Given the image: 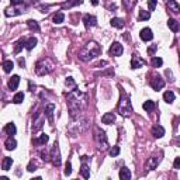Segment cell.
I'll use <instances>...</instances> for the list:
<instances>
[{
	"label": "cell",
	"instance_id": "cell-1",
	"mask_svg": "<svg viewBox=\"0 0 180 180\" xmlns=\"http://www.w3.org/2000/svg\"><path fill=\"white\" fill-rule=\"evenodd\" d=\"M100 52H101V48L99 47V44L97 42H94V41H92V42H89L86 45V47L83 48V49L80 51V59L82 61H90V59H93V58H96V57H99L100 55Z\"/></svg>",
	"mask_w": 180,
	"mask_h": 180
},
{
	"label": "cell",
	"instance_id": "cell-2",
	"mask_svg": "<svg viewBox=\"0 0 180 180\" xmlns=\"http://www.w3.org/2000/svg\"><path fill=\"white\" fill-rule=\"evenodd\" d=\"M118 111H120L121 115H125V117H130L131 113H132V106H131V101L128 99V96H121V100L120 104H118Z\"/></svg>",
	"mask_w": 180,
	"mask_h": 180
},
{
	"label": "cell",
	"instance_id": "cell-3",
	"mask_svg": "<svg viewBox=\"0 0 180 180\" xmlns=\"http://www.w3.org/2000/svg\"><path fill=\"white\" fill-rule=\"evenodd\" d=\"M51 158H52V162L55 166H59L61 165V154H59V148H58V143L55 142V145H53L52 148V155H51Z\"/></svg>",
	"mask_w": 180,
	"mask_h": 180
},
{
	"label": "cell",
	"instance_id": "cell-4",
	"mask_svg": "<svg viewBox=\"0 0 180 180\" xmlns=\"http://www.w3.org/2000/svg\"><path fill=\"white\" fill-rule=\"evenodd\" d=\"M123 51H124V48H123V45L121 44H118V42H114L113 45L110 47V55L111 57H120L121 53H123Z\"/></svg>",
	"mask_w": 180,
	"mask_h": 180
},
{
	"label": "cell",
	"instance_id": "cell-5",
	"mask_svg": "<svg viewBox=\"0 0 180 180\" xmlns=\"http://www.w3.org/2000/svg\"><path fill=\"white\" fill-rule=\"evenodd\" d=\"M151 86H152V89L154 90H160L165 87V80L162 79V77L159 76H155L154 79L151 80Z\"/></svg>",
	"mask_w": 180,
	"mask_h": 180
},
{
	"label": "cell",
	"instance_id": "cell-6",
	"mask_svg": "<svg viewBox=\"0 0 180 180\" xmlns=\"http://www.w3.org/2000/svg\"><path fill=\"white\" fill-rule=\"evenodd\" d=\"M143 64H145V61L141 59L138 55H134L132 59H131V68L132 69H139V68L143 66Z\"/></svg>",
	"mask_w": 180,
	"mask_h": 180
},
{
	"label": "cell",
	"instance_id": "cell-7",
	"mask_svg": "<svg viewBox=\"0 0 180 180\" xmlns=\"http://www.w3.org/2000/svg\"><path fill=\"white\" fill-rule=\"evenodd\" d=\"M83 23L84 25L89 28V27H94L97 24V18L94 16H90V14H84L83 16Z\"/></svg>",
	"mask_w": 180,
	"mask_h": 180
},
{
	"label": "cell",
	"instance_id": "cell-8",
	"mask_svg": "<svg viewBox=\"0 0 180 180\" xmlns=\"http://www.w3.org/2000/svg\"><path fill=\"white\" fill-rule=\"evenodd\" d=\"M139 37L142 41H151L154 38V34H152V30H151V28H142Z\"/></svg>",
	"mask_w": 180,
	"mask_h": 180
},
{
	"label": "cell",
	"instance_id": "cell-9",
	"mask_svg": "<svg viewBox=\"0 0 180 180\" xmlns=\"http://www.w3.org/2000/svg\"><path fill=\"white\" fill-rule=\"evenodd\" d=\"M152 135H154L155 138H162L165 135V128L162 127V125H154L152 127Z\"/></svg>",
	"mask_w": 180,
	"mask_h": 180
},
{
	"label": "cell",
	"instance_id": "cell-10",
	"mask_svg": "<svg viewBox=\"0 0 180 180\" xmlns=\"http://www.w3.org/2000/svg\"><path fill=\"white\" fill-rule=\"evenodd\" d=\"M18 83H20V76H17V75L11 76V79L9 80V87H10V90H16L17 87H18Z\"/></svg>",
	"mask_w": 180,
	"mask_h": 180
},
{
	"label": "cell",
	"instance_id": "cell-11",
	"mask_svg": "<svg viewBox=\"0 0 180 180\" xmlns=\"http://www.w3.org/2000/svg\"><path fill=\"white\" fill-rule=\"evenodd\" d=\"M115 121V115L113 113H106L101 117V123L103 124H113Z\"/></svg>",
	"mask_w": 180,
	"mask_h": 180
},
{
	"label": "cell",
	"instance_id": "cell-12",
	"mask_svg": "<svg viewBox=\"0 0 180 180\" xmlns=\"http://www.w3.org/2000/svg\"><path fill=\"white\" fill-rule=\"evenodd\" d=\"M53 110H55V106L53 104H48L47 108H45V115L48 117V120H49V123H53Z\"/></svg>",
	"mask_w": 180,
	"mask_h": 180
},
{
	"label": "cell",
	"instance_id": "cell-13",
	"mask_svg": "<svg viewBox=\"0 0 180 180\" xmlns=\"http://www.w3.org/2000/svg\"><path fill=\"white\" fill-rule=\"evenodd\" d=\"M167 25H169V28L173 31V33H177V31L180 30V24L177 23L176 20H173V18H169V20H167Z\"/></svg>",
	"mask_w": 180,
	"mask_h": 180
},
{
	"label": "cell",
	"instance_id": "cell-14",
	"mask_svg": "<svg viewBox=\"0 0 180 180\" xmlns=\"http://www.w3.org/2000/svg\"><path fill=\"white\" fill-rule=\"evenodd\" d=\"M120 180H131V172L127 167H123L120 170Z\"/></svg>",
	"mask_w": 180,
	"mask_h": 180
},
{
	"label": "cell",
	"instance_id": "cell-15",
	"mask_svg": "<svg viewBox=\"0 0 180 180\" xmlns=\"http://www.w3.org/2000/svg\"><path fill=\"white\" fill-rule=\"evenodd\" d=\"M4 145H6V149L13 151V149H16L17 142H16V139H14V138H11V137H10V138H7V139H6Z\"/></svg>",
	"mask_w": 180,
	"mask_h": 180
},
{
	"label": "cell",
	"instance_id": "cell-16",
	"mask_svg": "<svg viewBox=\"0 0 180 180\" xmlns=\"http://www.w3.org/2000/svg\"><path fill=\"white\" fill-rule=\"evenodd\" d=\"M110 24L113 27H115V28H123L124 27V20L123 18H118V17H114V18H111Z\"/></svg>",
	"mask_w": 180,
	"mask_h": 180
},
{
	"label": "cell",
	"instance_id": "cell-17",
	"mask_svg": "<svg viewBox=\"0 0 180 180\" xmlns=\"http://www.w3.org/2000/svg\"><path fill=\"white\" fill-rule=\"evenodd\" d=\"M167 7H169V10L173 11V13H180V6L176 2H173V0H170L169 3H167Z\"/></svg>",
	"mask_w": 180,
	"mask_h": 180
},
{
	"label": "cell",
	"instance_id": "cell-18",
	"mask_svg": "<svg viewBox=\"0 0 180 180\" xmlns=\"http://www.w3.org/2000/svg\"><path fill=\"white\" fill-rule=\"evenodd\" d=\"M11 165H13V159H11V158H4L3 162H2V169L9 170L11 167Z\"/></svg>",
	"mask_w": 180,
	"mask_h": 180
},
{
	"label": "cell",
	"instance_id": "cell-19",
	"mask_svg": "<svg viewBox=\"0 0 180 180\" xmlns=\"http://www.w3.org/2000/svg\"><path fill=\"white\" fill-rule=\"evenodd\" d=\"M80 174L83 176V179H89L90 177V169L87 165H82V167H80Z\"/></svg>",
	"mask_w": 180,
	"mask_h": 180
},
{
	"label": "cell",
	"instance_id": "cell-20",
	"mask_svg": "<svg viewBox=\"0 0 180 180\" xmlns=\"http://www.w3.org/2000/svg\"><path fill=\"white\" fill-rule=\"evenodd\" d=\"M163 99H165L166 103H173L174 101V93L173 92H170V90H167V92H165Z\"/></svg>",
	"mask_w": 180,
	"mask_h": 180
},
{
	"label": "cell",
	"instance_id": "cell-21",
	"mask_svg": "<svg viewBox=\"0 0 180 180\" xmlns=\"http://www.w3.org/2000/svg\"><path fill=\"white\" fill-rule=\"evenodd\" d=\"M13 68H14V64L11 61H4L3 62V70L6 73H10L11 70H13Z\"/></svg>",
	"mask_w": 180,
	"mask_h": 180
},
{
	"label": "cell",
	"instance_id": "cell-22",
	"mask_svg": "<svg viewBox=\"0 0 180 180\" xmlns=\"http://www.w3.org/2000/svg\"><path fill=\"white\" fill-rule=\"evenodd\" d=\"M64 20H65V14L62 13V11H58V13L53 16V23H55V24L64 23Z\"/></svg>",
	"mask_w": 180,
	"mask_h": 180
},
{
	"label": "cell",
	"instance_id": "cell-23",
	"mask_svg": "<svg viewBox=\"0 0 180 180\" xmlns=\"http://www.w3.org/2000/svg\"><path fill=\"white\" fill-rule=\"evenodd\" d=\"M4 131H6L9 135H14V134H16V125H14L13 123H9L6 127H4Z\"/></svg>",
	"mask_w": 180,
	"mask_h": 180
},
{
	"label": "cell",
	"instance_id": "cell-24",
	"mask_svg": "<svg viewBox=\"0 0 180 180\" xmlns=\"http://www.w3.org/2000/svg\"><path fill=\"white\" fill-rule=\"evenodd\" d=\"M35 45H37V38L31 37L30 40L27 41V44H25V48H27V49H28V51H31L34 47H35Z\"/></svg>",
	"mask_w": 180,
	"mask_h": 180
},
{
	"label": "cell",
	"instance_id": "cell-25",
	"mask_svg": "<svg viewBox=\"0 0 180 180\" xmlns=\"http://www.w3.org/2000/svg\"><path fill=\"white\" fill-rule=\"evenodd\" d=\"M151 64H152V66H154V68H159V66H162L163 61H162V58L154 57V58H152V61H151Z\"/></svg>",
	"mask_w": 180,
	"mask_h": 180
},
{
	"label": "cell",
	"instance_id": "cell-26",
	"mask_svg": "<svg viewBox=\"0 0 180 180\" xmlns=\"http://www.w3.org/2000/svg\"><path fill=\"white\" fill-rule=\"evenodd\" d=\"M143 110H147V111H152L155 108V103L152 100H148V101H145L143 103Z\"/></svg>",
	"mask_w": 180,
	"mask_h": 180
},
{
	"label": "cell",
	"instance_id": "cell-27",
	"mask_svg": "<svg viewBox=\"0 0 180 180\" xmlns=\"http://www.w3.org/2000/svg\"><path fill=\"white\" fill-rule=\"evenodd\" d=\"M160 162V158H156V156H152L149 159V163H148V166L151 167V169H154V167H156V165Z\"/></svg>",
	"mask_w": 180,
	"mask_h": 180
},
{
	"label": "cell",
	"instance_id": "cell-28",
	"mask_svg": "<svg viewBox=\"0 0 180 180\" xmlns=\"http://www.w3.org/2000/svg\"><path fill=\"white\" fill-rule=\"evenodd\" d=\"M24 100V93H16V96L13 97V103L14 104H20Z\"/></svg>",
	"mask_w": 180,
	"mask_h": 180
},
{
	"label": "cell",
	"instance_id": "cell-29",
	"mask_svg": "<svg viewBox=\"0 0 180 180\" xmlns=\"http://www.w3.org/2000/svg\"><path fill=\"white\" fill-rule=\"evenodd\" d=\"M48 139H49V137H48L47 134H42L38 139H35V142L38 143V145H44V143H47L48 142Z\"/></svg>",
	"mask_w": 180,
	"mask_h": 180
},
{
	"label": "cell",
	"instance_id": "cell-30",
	"mask_svg": "<svg viewBox=\"0 0 180 180\" xmlns=\"http://www.w3.org/2000/svg\"><path fill=\"white\" fill-rule=\"evenodd\" d=\"M25 44H27V42H25L24 40H20L16 44L17 47L14 48V52H16V53H18V52H20V49H21V48H23V47H25Z\"/></svg>",
	"mask_w": 180,
	"mask_h": 180
},
{
	"label": "cell",
	"instance_id": "cell-31",
	"mask_svg": "<svg viewBox=\"0 0 180 180\" xmlns=\"http://www.w3.org/2000/svg\"><path fill=\"white\" fill-rule=\"evenodd\" d=\"M149 17H151L149 11H145V10H141L139 11V20H148Z\"/></svg>",
	"mask_w": 180,
	"mask_h": 180
},
{
	"label": "cell",
	"instance_id": "cell-32",
	"mask_svg": "<svg viewBox=\"0 0 180 180\" xmlns=\"http://www.w3.org/2000/svg\"><path fill=\"white\" fill-rule=\"evenodd\" d=\"M28 27H30L31 30H35V31L40 30V27H38L37 21H34V20H30V21H28Z\"/></svg>",
	"mask_w": 180,
	"mask_h": 180
},
{
	"label": "cell",
	"instance_id": "cell-33",
	"mask_svg": "<svg viewBox=\"0 0 180 180\" xmlns=\"http://www.w3.org/2000/svg\"><path fill=\"white\" fill-rule=\"evenodd\" d=\"M120 155V148L118 147H113L110 149V156H118Z\"/></svg>",
	"mask_w": 180,
	"mask_h": 180
},
{
	"label": "cell",
	"instance_id": "cell-34",
	"mask_svg": "<svg viewBox=\"0 0 180 180\" xmlns=\"http://www.w3.org/2000/svg\"><path fill=\"white\" fill-rule=\"evenodd\" d=\"M65 176H69L70 173H72V165H70V162H68L66 165H65Z\"/></svg>",
	"mask_w": 180,
	"mask_h": 180
},
{
	"label": "cell",
	"instance_id": "cell-35",
	"mask_svg": "<svg viewBox=\"0 0 180 180\" xmlns=\"http://www.w3.org/2000/svg\"><path fill=\"white\" fill-rule=\"evenodd\" d=\"M65 84H66L68 87H76V84H75V82H73V79H72V77H68L66 79V82H65Z\"/></svg>",
	"mask_w": 180,
	"mask_h": 180
},
{
	"label": "cell",
	"instance_id": "cell-36",
	"mask_svg": "<svg viewBox=\"0 0 180 180\" xmlns=\"http://www.w3.org/2000/svg\"><path fill=\"white\" fill-rule=\"evenodd\" d=\"M28 170H30V172H34V170H37V163H35L34 160H31V163L28 165Z\"/></svg>",
	"mask_w": 180,
	"mask_h": 180
},
{
	"label": "cell",
	"instance_id": "cell-37",
	"mask_svg": "<svg viewBox=\"0 0 180 180\" xmlns=\"http://www.w3.org/2000/svg\"><path fill=\"white\" fill-rule=\"evenodd\" d=\"M148 7H149V11H152L155 7H156V2H154V0H152V2H148Z\"/></svg>",
	"mask_w": 180,
	"mask_h": 180
},
{
	"label": "cell",
	"instance_id": "cell-38",
	"mask_svg": "<svg viewBox=\"0 0 180 180\" xmlns=\"http://www.w3.org/2000/svg\"><path fill=\"white\" fill-rule=\"evenodd\" d=\"M173 166H174V169H180V156L174 159V163H173Z\"/></svg>",
	"mask_w": 180,
	"mask_h": 180
},
{
	"label": "cell",
	"instance_id": "cell-39",
	"mask_svg": "<svg viewBox=\"0 0 180 180\" xmlns=\"http://www.w3.org/2000/svg\"><path fill=\"white\" fill-rule=\"evenodd\" d=\"M18 64H20L21 68H24V66H25V61H24L23 58H18Z\"/></svg>",
	"mask_w": 180,
	"mask_h": 180
},
{
	"label": "cell",
	"instance_id": "cell-40",
	"mask_svg": "<svg viewBox=\"0 0 180 180\" xmlns=\"http://www.w3.org/2000/svg\"><path fill=\"white\" fill-rule=\"evenodd\" d=\"M156 48H158V45H154V47H151V48H149V53H154Z\"/></svg>",
	"mask_w": 180,
	"mask_h": 180
},
{
	"label": "cell",
	"instance_id": "cell-41",
	"mask_svg": "<svg viewBox=\"0 0 180 180\" xmlns=\"http://www.w3.org/2000/svg\"><path fill=\"white\" fill-rule=\"evenodd\" d=\"M0 180H9V177H6V176H2V177H0Z\"/></svg>",
	"mask_w": 180,
	"mask_h": 180
},
{
	"label": "cell",
	"instance_id": "cell-42",
	"mask_svg": "<svg viewBox=\"0 0 180 180\" xmlns=\"http://www.w3.org/2000/svg\"><path fill=\"white\" fill-rule=\"evenodd\" d=\"M31 180H42L41 177H34V179H31Z\"/></svg>",
	"mask_w": 180,
	"mask_h": 180
}]
</instances>
